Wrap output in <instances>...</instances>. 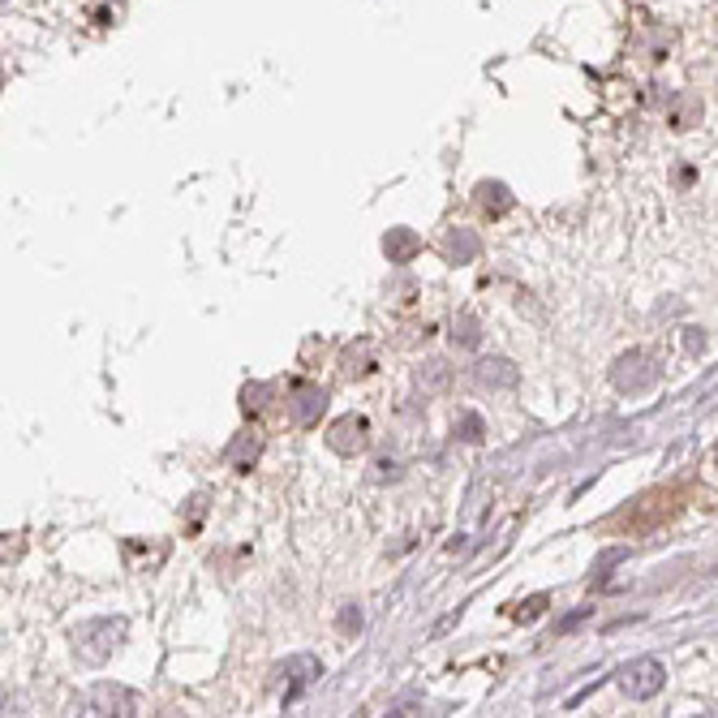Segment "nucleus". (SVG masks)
Instances as JSON below:
<instances>
[{
	"label": "nucleus",
	"mask_w": 718,
	"mask_h": 718,
	"mask_svg": "<svg viewBox=\"0 0 718 718\" xmlns=\"http://www.w3.org/2000/svg\"><path fill=\"white\" fill-rule=\"evenodd\" d=\"M452 336H456V332H452ZM456 340H461V344H478V327H473V319L461 323V336H456Z\"/></svg>",
	"instance_id": "aec40b11"
},
{
	"label": "nucleus",
	"mask_w": 718,
	"mask_h": 718,
	"mask_svg": "<svg viewBox=\"0 0 718 718\" xmlns=\"http://www.w3.org/2000/svg\"><path fill=\"white\" fill-rule=\"evenodd\" d=\"M542 611H547V594H534L529 602H521V607H516L512 615H516V620H521V624H529V620H538Z\"/></svg>",
	"instance_id": "f3484780"
},
{
	"label": "nucleus",
	"mask_w": 718,
	"mask_h": 718,
	"mask_svg": "<svg viewBox=\"0 0 718 718\" xmlns=\"http://www.w3.org/2000/svg\"><path fill=\"white\" fill-rule=\"evenodd\" d=\"M91 706H95V714H134V693H125L117 684H99Z\"/></svg>",
	"instance_id": "1a4fd4ad"
},
{
	"label": "nucleus",
	"mask_w": 718,
	"mask_h": 718,
	"mask_svg": "<svg viewBox=\"0 0 718 718\" xmlns=\"http://www.w3.org/2000/svg\"><path fill=\"white\" fill-rule=\"evenodd\" d=\"M448 379H452V366L439 362V357H430V362H422V370H418V387H422V392H430V396L443 392Z\"/></svg>",
	"instance_id": "f8f14e48"
},
{
	"label": "nucleus",
	"mask_w": 718,
	"mask_h": 718,
	"mask_svg": "<svg viewBox=\"0 0 718 718\" xmlns=\"http://www.w3.org/2000/svg\"><path fill=\"white\" fill-rule=\"evenodd\" d=\"M590 611H594V607H581V611H572L568 620H559V633H568V628H577V624H581V620H585V615H590Z\"/></svg>",
	"instance_id": "6ab92c4d"
},
{
	"label": "nucleus",
	"mask_w": 718,
	"mask_h": 718,
	"mask_svg": "<svg viewBox=\"0 0 718 718\" xmlns=\"http://www.w3.org/2000/svg\"><path fill=\"white\" fill-rule=\"evenodd\" d=\"M258 452H263V439H258V435H237L233 443H228V452H224V465L237 469V473H246V469H254Z\"/></svg>",
	"instance_id": "6e6552de"
},
{
	"label": "nucleus",
	"mask_w": 718,
	"mask_h": 718,
	"mask_svg": "<svg viewBox=\"0 0 718 718\" xmlns=\"http://www.w3.org/2000/svg\"><path fill=\"white\" fill-rule=\"evenodd\" d=\"M482 435H486V422L478 418V413H461V418H456V439L482 443Z\"/></svg>",
	"instance_id": "2eb2a0df"
},
{
	"label": "nucleus",
	"mask_w": 718,
	"mask_h": 718,
	"mask_svg": "<svg viewBox=\"0 0 718 718\" xmlns=\"http://www.w3.org/2000/svg\"><path fill=\"white\" fill-rule=\"evenodd\" d=\"M323 409H327V392L319 383H293L289 387V413H293L297 426H319Z\"/></svg>",
	"instance_id": "20e7f679"
},
{
	"label": "nucleus",
	"mask_w": 718,
	"mask_h": 718,
	"mask_svg": "<svg viewBox=\"0 0 718 718\" xmlns=\"http://www.w3.org/2000/svg\"><path fill=\"white\" fill-rule=\"evenodd\" d=\"M418 250H422V237L413 233V228H387V237H383L387 263H413Z\"/></svg>",
	"instance_id": "39448f33"
},
{
	"label": "nucleus",
	"mask_w": 718,
	"mask_h": 718,
	"mask_svg": "<svg viewBox=\"0 0 718 718\" xmlns=\"http://www.w3.org/2000/svg\"><path fill=\"white\" fill-rule=\"evenodd\" d=\"M375 469H379V478H387V482H396V461H379Z\"/></svg>",
	"instance_id": "412c9836"
},
{
	"label": "nucleus",
	"mask_w": 718,
	"mask_h": 718,
	"mask_svg": "<svg viewBox=\"0 0 718 718\" xmlns=\"http://www.w3.org/2000/svg\"><path fill=\"white\" fill-rule=\"evenodd\" d=\"M448 258L452 263H473V258H478V237L469 233V228H456V233H448Z\"/></svg>",
	"instance_id": "ddd939ff"
},
{
	"label": "nucleus",
	"mask_w": 718,
	"mask_h": 718,
	"mask_svg": "<svg viewBox=\"0 0 718 718\" xmlns=\"http://www.w3.org/2000/svg\"><path fill=\"white\" fill-rule=\"evenodd\" d=\"M267 405H271V387L267 383H246V387H241V409H246L250 418L267 413Z\"/></svg>",
	"instance_id": "4468645a"
},
{
	"label": "nucleus",
	"mask_w": 718,
	"mask_h": 718,
	"mask_svg": "<svg viewBox=\"0 0 718 718\" xmlns=\"http://www.w3.org/2000/svg\"><path fill=\"white\" fill-rule=\"evenodd\" d=\"M344 370H349V375H366V370H370V344L366 340L357 344V349L344 353Z\"/></svg>",
	"instance_id": "dca6fc26"
},
{
	"label": "nucleus",
	"mask_w": 718,
	"mask_h": 718,
	"mask_svg": "<svg viewBox=\"0 0 718 718\" xmlns=\"http://www.w3.org/2000/svg\"><path fill=\"white\" fill-rule=\"evenodd\" d=\"M284 676H289L293 684H289V693H284V706H289V701L301 693V688H306L314 676H323V667H319V658H310V654H301V658H289V663H284Z\"/></svg>",
	"instance_id": "0eeeda50"
},
{
	"label": "nucleus",
	"mask_w": 718,
	"mask_h": 718,
	"mask_svg": "<svg viewBox=\"0 0 718 718\" xmlns=\"http://www.w3.org/2000/svg\"><path fill=\"white\" fill-rule=\"evenodd\" d=\"M473 379H478L482 387H512L521 375H516V366L508 362V357H482L478 370H473Z\"/></svg>",
	"instance_id": "423d86ee"
},
{
	"label": "nucleus",
	"mask_w": 718,
	"mask_h": 718,
	"mask_svg": "<svg viewBox=\"0 0 718 718\" xmlns=\"http://www.w3.org/2000/svg\"><path fill=\"white\" fill-rule=\"evenodd\" d=\"M697 121H701V99L688 95V91H680V95L667 104V125H671V129H693Z\"/></svg>",
	"instance_id": "9d476101"
},
{
	"label": "nucleus",
	"mask_w": 718,
	"mask_h": 718,
	"mask_svg": "<svg viewBox=\"0 0 718 718\" xmlns=\"http://www.w3.org/2000/svg\"><path fill=\"white\" fill-rule=\"evenodd\" d=\"M478 203L491 211V215H508L512 207H516V198H512V190L504 181H482L478 185Z\"/></svg>",
	"instance_id": "9b49d317"
},
{
	"label": "nucleus",
	"mask_w": 718,
	"mask_h": 718,
	"mask_svg": "<svg viewBox=\"0 0 718 718\" xmlns=\"http://www.w3.org/2000/svg\"><path fill=\"white\" fill-rule=\"evenodd\" d=\"M336 628H340V637L362 633V611H357V607H344V611H340V620H336Z\"/></svg>",
	"instance_id": "a211bd4d"
},
{
	"label": "nucleus",
	"mask_w": 718,
	"mask_h": 718,
	"mask_svg": "<svg viewBox=\"0 0 718 718\" xmlns=\"http://www.w3.org/2000/svg\"><path fill=\"white\" fill-rule=\"evenodd\" d=\"M663 680H667V671H663V663L658 658H637V663H628L624 671H620V688L633 701H650V697H658L663 693Z\"/></svg>",
	"instance_id": "f257e3e1"
},
{
	"label": "nucleus",
	"mask_w": 718,
	"mask_h": 718,
	"mask_svg": "<svg viewBox=\"0 0 718 718\" xmlns=\"http://www.w3.org/2000/svg\"><path fill=\"white\" fill-rule=\"evenodd\" d=\"M611 379H615L620 392H645V387L658 383V362L650 353H624L620 362H615Z\"/></svg>",
	"instance_id": "f03ea898"
},
{
	"label": "nucleus",
	"mask_w": 718,
	"mask_h": 718,
	"mask_svg": "<svg viewBox=\"0 0 718 718\" xmlns=\"http://www.w3.org/2000/svg\"><path fill=\"white\" fill-rule=\"evenodd\" d=\"M714 465H718V448H714Z\"/></svg>",
	"instance_id": "4be33fe9"
},
{
	"label": "nucleus",
	"mask_w": 718,
	"mask_h": 718,
	"mask_svg": "<svg viewBox=\"0 0 718 718\" xmlns=\"http://www.w3.org/2000/svg\"><path fill=\"white\" fill-rule=\"evenodd\" d=\"M366 443H370V422L362 418V413H349V418L332 422V430H327V448L340 452V456L366 452Z\"/></svg>",
	"instance_id": "7ed1b4c3"
}]
</instances>
